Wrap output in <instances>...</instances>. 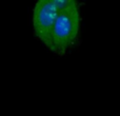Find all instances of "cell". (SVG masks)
Masks as SVG:
<instances>
[{
  "label": "cell",
  "instance_id": "obj_1",
  "mask_svg": "<svg viewBox=\"0 0 120 116\" xmlns=\"http://www.w3.org/2000/svg\"><path fill=\"white\" fill-rule=\"evenodd\" d=\"M76 0H60V8L51 30L46 48L59 57L68 56L79 48L82 41V8Z\"/></svg>",
  "mask_w": 120,
  "mask_h": 116
},
{
  "label": "cell",
  "instance_id": "obj_2",
  "mask_svg": "<svg viewBox=\"0 0 120 116\" xmlns=\"http://www.w3.org/2000/svg\"><path fill=\"white\" fill-rule=\"evenodd\" d=\"M60 8V0H38L32 8V30L35 38L46 44Z\"/></svg>",
  "mask_w": 120,
  "mask_h": 116
}]
</instances>
